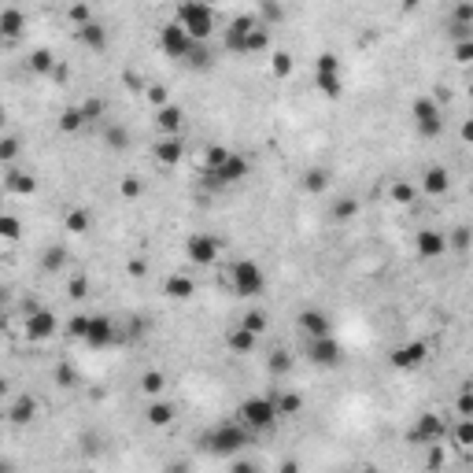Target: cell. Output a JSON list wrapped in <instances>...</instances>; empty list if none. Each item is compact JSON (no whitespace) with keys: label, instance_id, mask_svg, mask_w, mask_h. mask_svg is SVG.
Returning a JSON list of instances; mask_svg holds the SVG:
<instances>
[{"label":"cell","instance_id":"7","mask_svg":"<svg viewBox=\"0 0 473 473\" xmlns=\"http://www.w3.org/2000/svg\"><path fill=\"white\" fill-rule=\"evenodd\" d=\"M85 344L89 348H108V344H118L122 333H118V325L111 318H104V314H89V325H85Z\"/></svg>","mask_w":473,"mask_h":473},{"label":"cell","instance_id":"2","mask_svg":"<svg viewBox=\"0 0 473 473\" xmlns=\"http://www.w3.org/2000/svg\"><path fill=\"white\" fill-rule=\"evenodd\" d=\"M226 285L233 288V296H259L267 288V274H262L252 259H236L226 267Z\"/></svg>","mask_w":473,"mask_h":473},{"label":"cell","instance_id":"57","mask_svg":"<svg viewBox=\"0 0 473 473\" xmlns=\"http://www.w3.org/2000/svg\"><path fill=\"white\" fill-rule=\"evenodd\" d=\"M148 100L163 108V104H167V89H163V85H148Z\"/></svg>","mask_w":473,"mask_h":473},{"label":"cell","instance_id":"16","mask_svg":"<svg viewBox=\"0 0 473 473\" xmlns=\"http://www.w3.org/2000/svg\"><path fill=\"white\" fill-rule=\"evenodd\" d=\"M248 170H252V167H248V160H244V155L230 152V160L222 163V167L215 170V174H218V181H222V185H236V181H244V178H248Z\"/></svg>","mask_w":473,"mask_h":473},{"label":"cell","instance_id":"50","mask_svg":"<svg viewBox=\"0 0 473 473\" xmlns=\"http://www.w3.org/2000/svg\"><path fill=\"white\" fill-rule=\"evenodd\" d=\"M0 236L4 241H19V218H11V215L0 218Z\"/></svg>","mask_w":473,"mask_h":473},{"label":"cell","instance_id":"49","mask_svg":"<svg viewBox=\"0 0 473 473\" xmlns=\"http://www.w3.org/2000/svg\"><path fill=\"white\" fill-rule=\"evenodd\" d=\"M108 144H111V148H118V152H122V148H129V129H122V126H111L108 129Z\"/></svg>","mask_w":473,"mask_h":473},{"label":"cell","instance_id":"45","mask_svg":"<svg viewBox=\"0 0 473 473\" xmlns=\"http://www.w3.org/2000/svg\"><path fill=\"white\" fill-rule=\"evenodd\" d=\"M241 325H244V330H252V333L259 337V333H267V325H270V322H267V314H262V311H248L244 318H241Z\"/></svg>","mask_w":473,"mask_h":473},{"label":"cell","instance_id":"47","mask_svg":"<svg viewBox=\"0 0 473 473\" xmlns=\"http://www.w3.org/2000/svg\"><path fill=\"white\" fill-rule=\"evenodd\" d=\"M67 296H71V299H85V296H89V278H85V274H78V278H71V285H67Z\"/></svg>","mask_w":473,"mask_h":473},{"label":"cell","instance_id":"22","mask_svg":"<svg viewBox=\"0 0 473 473\" xmlns=\"http://www.w3.org/2000/svg\"><path fill=\"white\" fill-rule=\"evenodd\" d=\"M192 292H196V285H192V278H185V274H170L167 278V296L170 299H192Z\"/></svg>","mask_w":473,"mask_h":473},{"label":"cell","instance_id":"20","mask_svg":"<svg viewBox=\"0 0 473 473\" xmlns=\"http://www.w3.org/2000/svg\"><path fill=\"white\" fill-rule=\"evenodd\" d=\"M448 185H451V174H448L444 167H429V170H425L422 189H425L429 196H444V192H448Z\"/></svg>","mask_w":473,"mask_h":473},{"label":"cell","instance_id":"39","mask_svg":"<svg viewBox=\"0 0 473 473\" xmlns=\"http://www.w3.org/2000/svg\"><path fill=\"white\" fill-rule=\"evenodd\" d=\"M267 370L274 377H285L288 370H292V355H288V351H274L270 359H267Z\"/></svg>","mask_w":473,"mask_h":473},{"label":"cell","instance_id":"55","mask_svg":"<svg viewBox=\"0 0 473 473\" xmlns=\"http://www.w3.org/2000/svg\"><path fill=\"white\" fill-rule=\"evenodd\" d=\"M458 22H473V0H458V8H455V15Z\"/></svg>","mask_w":473,"mask_h":473},{"label":"cell","instance_id":"34","mask_svg":"<svg viewBox=\"0 0 473 473\" xmlns=\"http://www.w3.org/2000/svg\"><path fill=\"white\" fill-rule=\"evenodd\" d=\"M163 388H167V377L160 370H144L141 374V392H144V396H160Z\"/></svg>","mask_w":473,"mask_h":473},{"label":"cell","instance_id":"9","mask_svg":"<svg viewBox=\"0 0 473 473\" xmlns=\"http://www.w3.org/2000/svg\"><path fill=\"white\" fill-rule=\"evenodd\" d=\"M185 252H189V259L196 262V267H215L218 262V241L211 233H192L185 241Z\"/></svg>","mask_w":473,"mask_h":473},{"label":"cell","instance_id":"37","mask_svg":"<svg viewBox=\"0 0 473 473\" xmlns=\"http://www.w3.org/2000/svg\"><path fill=\"white\" fill-rule=\"evenodd\" d=\"M325 185H330V174H325L322 167H311L304 174V189L307 192H325Z\"/></svg>","mask_w":473,"mask_h":473},{"label":"cell","instance_id":"40","mask_svg":"<svg viewBox=\"0 0 473 473\" xmlns=\"http://www.w3.org/2000/svg\"><path fill=\"white\" fill-rule=\"evenodd\" d=\"M292 67H296V59L288 56V52H274V56H270V71H274V78H288V74H292Z\"/></svg>","mask_w":473,"mask_h":473},{"label":"cell","instance_id":"21","mask_svg":"<svg viewBox=\"0 0 473 473\" xmlns=\"http://www.w3.org/2000/svg\"><path fill=\"white\" fill-rule=\"evenodd\" d=\"M22 30H26V15L19 8H4V15H0V34H4L8 41H15Z\"/></svg>","mask_w":473,"mask_h":473},{"label":"cell","instance_id":"8","mask_svg":"<svg viewBox=\"0 0 473 473\" xmlns=\"http://www.w3.org/2000/svg\"><path fill=\"white\" fill-rule=\"evenodd\" d=\"M407 437H411L414 444H429L432 448V444H444V437H448V422H444L440 414H422Z\"/></svg>","mask_w":473,"mask_h":473},{"label":"cell","instance_id":"25","mask_svg":"<svg viewBox=\"0 0 473 473\" xmlns=\"http://www.w3.org/2000/svg\"><path fill=\"white\" fill-rule=\"evenodd\" d=\"M34 411H37V403H34L30 396H19L15 403H11L8 418H11V422H15V425H26V422H30V418H34Z\"/></svg>","mask_w":473,"mask_h":473},{"label":"cell","instance_id":"60","mask_svg":"<svg viewBox=\"0 0 473 473\" xmlns=\"http://www.w3.org/2000/svg\"><path fill=\"white\" fill-rule=\"evenodd\" d=\"M463 141L473 144V118H466V122H463Z\"/></svg>","mask_w":473,"mask_h":473},{"label":"cell","instance_id":"33","mask_svg":"<svg viewBox=\"0 0 473 473\" xmlns=\"http://www.w3.org/2000/svg\"><path fill=\"white\" fill-rule=\"evenodd\" d=\"M388 200L400 204V207H411V204H414V185H411V181H392Z\"/></svg>","mask_w":473,"mask_h":473},{"label":"cell","instance_id":"15","mask_svg":"<svg viewBox=\"0 0 473 473\" xmlns=\"http://www.w3.org/2000/svg\"><path fill=\"white\" fill-rule=\"evenodd\" d=\"M152 155H155V160H160L163 167H178V163H181V155H185V144H181V137H178V134H167V137L155 141Z\"/></svg>","mask_w":473,"mask_h":473},{"label":"cell","instance_id":"17","mask_svg":"<svg viewBox=\"0 0 473 473\" xmlns=\"http://www.w3.org/2000/svg\"><path fill=\"white\" fill-rule=\"evenodd\" d=\"M296 325H299V330H304L307 337H330L333 333V325H330V318H325V314L322 311H304V314H299V318H296Z\"/></svg>","mask_w":473,"mask_h":473},{"label":"cell","instance_id":"51","mask_svg":"<svg viewBox=\"0 0 473 473\" xmlns=\"http://www.w3.org/2000/svg\"><path fill=\"white\" fill-rule=\"evenodd\" d=\"M314 71H330V74H340V59L333 56V52H322L318 63H314Z\"/></svg>","mask_w":473,"mask_h":473},{"label":"cell","instance_id":"5","mask_svg":"<svg viewBox=\"0 0 473 473\" xmlns=\"http://www.w3.org/2000/svg\"><path fill=\"white\" fill-rule=\"evenodd\" d=\"M236 414H241V422L248 425V429H270L274 422H278V400H267V396H252V400H244L241 403V411H236Z\"/></svg>","mask_w":473,"mask_h":473},{"label":"cell","instance_id":"18","mask_svg":"<svg viewBox=\"0 0 473 473\" xmlns=\"http://www.w3.org/2000/svg\"><path fill=\"white\" fill-rule=\"evenodd\" d=\"M78 41L85 48H93V52H104L108 48V34H104L100 22H85V26H78Z\"/></svg>","mask_w":473,"mask_h":473},{"label":"cell","instance_id":"62","mask_svg":"<svg viewBox=\"0 0 473 473\" xmlns=\"http://www.w3.org/2000/svg\"><path fill=\"white\" fill-rule=\"evenodd\" d=\"M400 4H403V11H414L418 4H422V0H400Z\"/></svg>","mask_w":473,"mask_h":473},{"label":"cell","instance_id":"32","mask_svg":"<svg viewBox=\"0 0 473 473\" xmlns=\"http://www.w3.org/2000/svg\"><path fill=\"white\" fill-rule=\"evenodd\" d=\"M85 122H89V118H85L82 108H67V111L59 115V129H63V134H78V129H82Z\"/></svg>","mask_w":473,"mask_h":473},{"label":"cell","instance_id":"27","mask_svg":"<svg viewBox=\"0 0 473 473\" xmlns=\"http://www.w3.org/2000/svg\"><path fill=\"white\" fill-rule=\"evenodd\" d=\"M318 89H322V97H330V100L344 97V82H340V74H330V71H318Z\"/></svg>","mask_w":473,"mask_h":473},{"label":"cell","instance_id":"28","mask_svg":"<svg viewBox=\"0 0 473 473\" xmlns=\"http://www.w3.org/2000/svg\"><path fill=\"white\" fill-rule=\"evenodd\" d=\"M63 262H67V248L63 244H48L45 248V255H41V270H48V274H56Z\"/></svg>","mask_w":473,"mask_h":473},{"label":"cell","instance_id":"35","mask_svg":"<svg viewBox=\"0 0 473 473\" xmlns=\"http://www.w3.org/2000/svg\"><path fill=\"white\" fill-rule=\"evenodd\" d=\"M30 71H37V74H52V71H56V59H52L48 48H34L30 52Z\"/></svg>","mask_w":473,"mask_h":473},{"label":"cell","instance_id":"1","mask_svg":"<svg viewBox=\"0 0 473 473\" xmlns=\"http://www.w3.org/2000/svg\"><path fill=\"white\" fill-rule=\"evenodd\" d=\"M174 22L185 26L192 41H207L215 34V11L207 8V0H181Z\"/></svg>","mask_w":473,"mask_h":473},{"label":"cell","instance_id":"48","mask_svg":"<svg viewBox=\"0 0 473 473\" xmlns=\"http://www.w3.org/2000/svg\"><path fill=\"white\" fill-rule=\"evenodd\" d=\"M455 63H463V67L473 63V37L470 41H455Z\"/></svg>","mask_w":473,"mask_h":473},{"label":"cell","instance_id":"24","mask_svg":"<svg viewBox=\"0 0 473 473\" xmlns=\"http://www.w3.org/2000/svg\"><path fill=\"white\" fill-rule=\"evenodd\" d=\"M274 26H267V22H259L252 34H248V56H259V52H270V34Z\"/></svg>","mask_w":473,"mask_h":473},{"label":"cell","instance_id":"19","mask_svg":"<svg viewBox=\"0 0 473 473\" xmlns=\"http://www.w3.org/2000/svg\"><path fill=\"white\" fill-rule=\"evenodd\" d=\"M155 122H160L163 134H178L181 122H185V111H181L178 104H163V108L155 111Z\"/></svg>","mask_w":473,"mask_h":473},{"label":"cell","instance_id":"11","mask_svg":"<svg viewBox=\"0 0 473 473\" xmlns=\"http://www.w3.org/2000/svg\"><path fill=\"white\" fill-rule=\"evenodd\" d=\"M307 359L314 366H340V359H344V351H340V344L333 337H311V344H307Z\"/></svg>","mask_w":473,"mask_h":473},{"label":"cell","instance_id":"6","mask_svg":"<svg viewBox=\"0 0 473 473\" xmlns=\"http://www.w3.org/2000/svg\"><path fill=\"white\" fill-rule=\"evenodd\" d=\"M160 45H163V52L167 56H174V59H189V52H192V37H189V30L181 22H167L163 30H160Z\"/></svg>","mask_w":473,"mask_h":473},{"label":"cell","instance_id":"14","mask_svg":"<svg viewBox=\"0 0 473 473\" xmlns=\"http://www.w3.org/2000/svg\"><path fill=\"white\" fill-rule=\"evenodd\" d=\"M448 248L451 244H448V236H444L440 230H422V233L414 236V252L422 255V259H440Z\"/></svg>","mask_w":473,"mask_h":473},{"label":"cell","instance_id":"42","mask_svg":"<svg viewBox=\"0 0 473 473\" xmlns=\"http://www.w3.org/2000/svg\"><path fill=\"white\" fill-rule=\"evenodd\" d=\"M355 215H359V204H355L351 196H340V200L333 204V218H337V222H348V218H355Z\"/></svg>","mask_w":473,"mask_h":473},{"label":"cell","instance_id":"29","mask_svg":"<svg viewBox=\"0 0 473 473\" xmlns=\"http://www.w3.org/2000/svg\"><path fill=\"white\" fill-rule=\"evenodd\" d=\"M299 411H304V396H299V392H281L278 396V414L281 418H296Z\"/></svg>","mask_w":473,"mask_h":473},{"label":"cell","instance_id":"44","mask_svg":"<svg viewBox=\"0 0 473 473\" xmlns=\"http://www.w3.org/2000/svg\"><path fill=\"white\" fill-rule=\"evenodd\" d=\"M226 160H230V148H222V144H211V148H207V155H204V170H218Z\"/></svg>","mask_w":473,"mask_h":473},{"label":"cell","instance_id":"63","mask_svg":"<svg viewBox=\"0 0 473 473\" xmlns=\"http://www.w3.org/2000/svg\"><path fill=\"white\" fill-rule=\"evenodd\" d=\"M470 97H473V85H470Z\"/></svg>","mask_w":473,"mask_h":473},{"label":"cell","instance_id":"38","mask_svg":"<svg viewBox=\"0 0 473 473\" xmlns=\"http://www.w3.org/2000/svg\"><path fill=\"white\" fill-rule=\"evenodd\" d=\"M259 19L267 26H278L285 19V8L278 4V0H262V4H259Z\"/></svg>","mask_w":473,"mask_h":473},{"label":"cell","instance_id":"30","mask_svg":"<svg viewBox=\"0 0 473 473\" xmlns=\"http://www.w3.org/2000/svg\"><path fill=\"white\" fill-rule=\"evenodd\" d=\"M451 440H455V448H463V451L473 448V418H458V425L451 429Z\"/></svg>","mask_w":473,"mask_h":473},{"label":"cell","instance_id":"12","mask_svg":"<svg viewBox=\"0 0 473 473\" xmlns=\"http://www.w3.org/2000/svg\"><path fill=\"white\" fill-rule=\"evenodd\" d=\"M425 359H429L425 340H407V344H400L392 351V366L396 370H418V366H425Z\"/></svg>","mask_w":473,"mask_h":473},{"label":"cell","instance_id":"46","mask_svg":"<svg viewBox=\"0 0 473 473\" xmlns=\"http://www.w3.org/2000/svg\"><path fill=\"white\" fill-rule=\"evenodd\" d=\"M448 37H451V41H470V37H473V22L451 19V22H448Z\"/></svg>","mask_w":473,"mask_h":473},{"label":"cell","instance_id":"36","mask_svg":"<svg viewBox=\"0 0 473 473\" xmlns=\"http://www.w3.org/2000/svg\"><path fill=\"white\" fill-rule=\"evenodd\" d=\"M455 414L458 418H473V381H466L458 388V400H455Z\"/></svg>","mask_w":473,"mask_h":473},{"label":"cell","instance_id":"54","mask_svg":"<svg viewBox=\"0 0 473 473\" xmlns=\"http://www.w3.org/2000/svg\"><path fill=\"white\" fill-rule=\"evenodd\" d=\"M15 152H19V141H15V137H4V141H0V160H4V163L15 160Z\"/></svg>","mask_w":473,"mask_h":473},{"label":"cell","instance_id":"4","mask_svg":"<svg viewBox=\"0 0 473 473\" xmlns=\"http://www.w3.org/2000/svg\"><path fill=\"white\" fill-rule=\"evenodd\" d=\"M411 115H414V126L422 137H440L444 134V111H440L437 97H418L411 104Z\"/></svg>","mask_w":473,"mask_h":473},{"label":"cell","instance_id":"59","mask_svg":"<svg viewBox=\"0 0 473 473\" xmlns=\"http://www.w3.org/2000/svg\"><path fill=\"white\" fill-rule=\"evenodd\" d=\"M56 381H59V385H74V370H71V366H59V370H56Z\"/></svg>","mask_w":473,"mask_h":473},{"label":"cell","instance_id":"43","mask_svg":"<svg viewBox=\"0 0 473 473\" xmlns=\"http://www.w3.org/2000/svg\"><path fill=\"white\" fill-rule=\"evenodd\" d=\"M141 192H144V181H141L137 174H129V178L118 181V196H126V200H137Z\"/></svg>","mask_w":473,"mask_h":473},{"label":"cell","instance_id":"26","mask_svg":"<svg viewBox=\"0 0 473 473\" xmlns=\"http://www.w3.org/2000/svg\"><path fill=\"white\" fill-rule=\"evenodd\" d=\"M4 185H8V192H19V196H30V192L37 189V181H34L30 174H19V170H8V178H4Z\"/></svg>","mask_w":473,"mask_h":473},{"label":"cell","instance_id":"3","mask_svg":"<svg viewBox=\"0 0 473 473\" xmlns=\"http://www.w3.org/2000/svg\"><path fill=\"white\" fill-rule=\"evenodd\" d=\"M248 444V425L241 422H226V425H218V429H211L204 437V448L207 451H215V455H236Z\"/></svg>","mask_w":473,"mask_h":473},{"label":"cell","instance_id":"53","mask_svg":"<svg viewBox=\"0 0 473 473\" xmlns=\"http://www.w3.org/2000/svg\"><path fill=\"white\" fill-rule=\"evenodd\" d=\"M85 325H89V314H74V318H71V325H67V333L82 340V337H85Z\"/></svg>","mask_w":473,"mask_h":473},{"label":"cell","instance_id":"56","mask_svg":"<svg viewBox=\"0 0 473 473\" xmlns=\"http://www.w3.org/2000/svg\"><path fill=\"white\" fill-rule=\"evenodd\" d=\"M82 111H85L89 122H93V118H100V115H104V100H85V104H82Z\"/></svg>","mask_w":473,"mask_h":473},{"label":"cell","instance_id":"31","mask_svg":"<svg viewBox=\"0 0 473 473\" xmlns=\"http://www.w3.org/2000/svg\"><path fill=\"white\" fill-rule=\"evenodd\" d=\"M93 226V215L85 211V207H71L67 211V233H89Z\"/></svg>","mask_w":473,"mask_h":473},{"label":"cell","instance_id":"23","mask_svg":"<svg viewBox=\"0 0 473 473\" xmlns=\"http://www.w3.org/2000/svg\"><path fill=\"white\" fill-rule=\"evenodd\" d=\"M226 344H230L236 355H248V351L255 348V333H252V330H244V325H236V330H230V333H226Z\"/></svg>","mask_w":473,"mask_h":473},{"label":"cell","instance_id":"13","mask_svg":"<svg viewBox=\"0 0 473 473\" xmlns=\"http://www.w3.org/2000/svg\"><path fill=\"white\" fill-rule=\"evenodd\" d=\"M52 333H56V314L45 311V307L26 311V337L30 340H48Z\"/></svg>","mask_w":473,"mask_h":473},{"label":"cell","instance_id":"58","mask_svg":"<svg viewBox=\"0 0 473 473\" xmlns=\"http://www.w3.org/2000/svg\"><path fill=\"white\" fill-rule=\"evenodd\" d=\"M448 244H455V248H466V244H470V230H466V226H463V230H455Z\"/></svg>","mask_w":473,"mask_h":473},{"label":"cell","instance_id":"10","mask_svg":"<svg viewBox=\"0 0 473 473\" xmlns=\"http://www.w3.org/2000/svg\"><path fill=\"white\" fill-rule=\"evenodd\" d=\"M259 26L255 15H236L226 26V52H236V56H248V34Z\"/></svg>","mask_w":473,"mask_h":473},{"label":"cell","instance_id":"52","mask_svg":"<svg viewBox=\"0 0 473 473\" xmlns=\"http://www.w3.org/2000/svg\"><path fill=\"white\" fill-rule=\"evenodd\" d=\"M71 19H74L78 26H85V22H93V11H89V4H82V0H78V4H71Z\"/></svg>","mask_w":473,"mask_h":473},{"label":"cell","instance_id":"41","mask_svg":"<svg viewBox=\"0 0 473 473\" xmlns=\"http://www.w3.org/2000/svg\"><path fill=\"white\" fill-rule=\"evenodd\" d=\"M170 418H174V407L170 403H148V422L152 425H170Z\"/></svg>","mask_w":473,"mask_h":473},{"label":"cell","instance_id":"61","mask_svg":"<svg viewBox=\"0 0 473 473\" xmlns=\"http://www.w3.org/2000/svg\"><path fill=\"white\" fill-rule=\"evenodd\" d=\"M129 274H134V278H141V274H144V262L134 259V262H129Z\"/></svg>","mask_w":473,"mask_h":473}]
</instances>
